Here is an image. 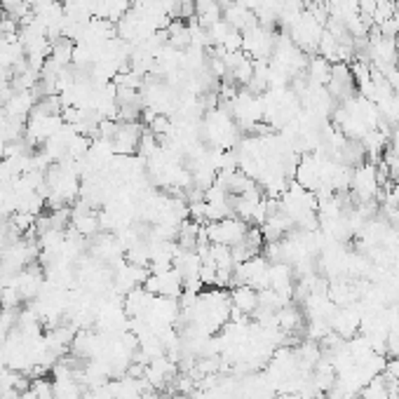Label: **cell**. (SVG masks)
<instances>
[{"instance_id":"obj_1","label":"cell","mask_w":399,"mask_h":399,"mask_svg":"<svg viewBox=\"0 0 399 399\" xmlns=\"http://www.w3.org/2000/svg\"><path fill=\"white\" fill-rule=\"evenodd\" d=\"M202 230L207 239L212 244H224V247H235L244 239L249 230V224L242 221L239 216L230 214L226 219H219V221H209V224H202Z\"/></svg>"},{"instance_id":"obj_2","label":"cell","mask_w":399,"mask_h":399,"mask_svg":"<svg viewBox=\"0 0 399 399\" xmlns=\"http://www.w3.org/2000/svg\"><path fill=\"white\" fill-rule=\"evenodd\" d=\"M380 174L378 164L374 162H362L357 167H352V179H350V195L357 204L362 202H374L376 195L380 193Z\"/></svg>"},{"instance_id":"obj_3","label":"cell","mask_w":399,"mask_h":399,"mask_svg":"<svg viewBox=\"0 0 399 399\" xmlns=\"http://www.w3.org/2000/svg\"><path fill=\"white\" fill-rule=\"evenodd\" d=\"M275 38L277 33L272 28L256 24L242 31V52L254 61H268L275 50Z\"/></svg>"},{"instance_id":"obj_4","label":"cell","mask_w":399,"mask_h":399,"mask_svg":"<svg viewBox=\"0 0 399 399\" xmlns=\"http://www.w3.org/2000/svg\"><path fill=\"white\" fill-rule=\"evenodd\" d=\"M230 303L233 312H239L244 317H254V312L259 310V289L247 287V284H237L230 292Z\"/></svg>"},{"instance_id":"obj_5","label":"cell","mask_w":399,"mask_h":399,"mask_svg":"<svg viewBox=\"0 0 399 399\" xmlns=\"http://www.w3.org/2000/svg\"><path fill=\"white\" fill-rule=\"evenodd\" d=\"M275 319H277V329L282 332L284 336H292L296 332H301L305 324V317H303V310L294 303H287L282 305L279 310L275 312Z\"/></svg>"},{"instance_id":"obj_6","label":"cell","mask_w":399,"mask_h":399,"mask_svg":"<svg viewBox=\"0 0 399 399\" xmlns=\"http://www.w3.org/2000/svg\"><path fill=\"white\" fill-rule=\"evenodd\" d=\"M224 19H226L233 28H235V31H239V33L259 24L252 10L242 8V5H237V3H228V5H226V8H224Z\"/></svg>"},{"instance_id":"obj_7","label":"cell","mask_w":399,"mask_h":399,"mask_svg":"<svg viewBox=\"0 0 399 399\" xmlns=\"http://www.w3.org/2000/svg\"><path fill=\"white\" fill-rule=\"evenodd\" d=\"M219 19H224L221 0H195V21L202 28H209Z\"/></svg>"}]
</instances>
